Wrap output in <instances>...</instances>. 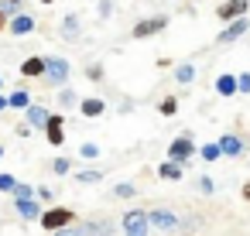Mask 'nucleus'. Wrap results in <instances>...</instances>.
Masks as SVG:
<instances>
[{
    "label": "nucleus",
    "instance_id": "obj_5",
    "mask_svg": "<svg viewBox=\"0 0 250 236\" xmlns=\"http://www.w3.org/2000/svg\"><path fill=\"white\" fill-rule=\"evenodd\" d=\"M69 72H72L69 62H65L62 55H52V59H48V69H45V79H48L52 86H62V82L69 79Z\"/></svg>",
    "mask_w": 250,
    "mask_h": 236
},
{
    "label": "nucleus",
    "instance_id": "obj_28",
    "mask_svg": "<svg viewBox=\"0 0 250 236\" xmlns=\"http://www.w3.org/2000/svg\"><path fill=\"white\" fill-rule=\"evenodd\" d=\"M69 168H72V161H69V157H55V164H52V171H55V175H69Z\"/></svg>",
    "mask_w": 250,
    "mask_h": 236
},
{
    "label": "nucleus",
    "instance_id": "obj_33",
    "mask_svg": "<svg viewBox=\"0 0 250 236\" xmlns=\"http://www.w3.org/2000/svg\"><path fill=\"white\" fill-rule=\"evenodd\" d=\"M96 154H100L96 144H86V147H83V157H96Z\"/></svg>",
    "mask_w": 250,
    "mask_h": 236
},
{
    "label": "nucleus",
    "instance_id": "obj_11",
    "mask_svg": "<svg viewBox=\"0 0 250 236\" xmlns=\"http://www.w3.org/2000/svg\"><path fill=\"white\" fill-rule=\"evenodd\" d=\"M45 69H48V59H38V55H31V59H24V65H21V76L35 79V76H45Z\"/></svg>",
    "mask_w": 250,
    "mask_h": 236
},
{
    "label": "nucleus",
    "instance_id": "obj_1",
    "mask_svg": "<svg viewBox=\"0 0 250 236\" xmlns=\"http://www.w3.org/2000/svg\"><path fill=\"white\" fill-rule=\"evenodd\" d=\"M120 229H124V236H147L151 233V216L144 209H127L124 219H120Z\"/></svg>",
    "mask_w": 250,
    "mask_h": 236
},
{
    "label": "nucleus",
    "instance_id": "obj_6",
    "mask_svg": "<svg viewBox=\"0 0 250 236\" xmlns=\"http://www.w3.org/2000/svg\"><path fill=\"white\" fill-rule=\"evenodd\" d=\"M247 11H250V4H247V0H226V4H223V7H219L216 14H219V21L233 24V21L247 18Z\"/></svg>",
    "mask_w": 250,
    "mask_h": 236
},
{
    "label": "nucleus",
    "instance_id": "obj_25",
    "mask_svg": "<svg viewBox=\"0 0 250 236\" xmlns=\"http://www.w3.org/2000/svg\"><path fill=\"white\" fill-rule=\"evenodd\" d=\"M28 198H35V188L18 181V188H14V202H28Z\"/></svg>",
    "mask_w": 250,
    "mask_h": 236
},
{
    "label": "nucleus",
    "instance_id": "obj_41",
    "mask_svg": "<svg viewBox=\"0 0 250 236\" xmlns=\"http://www.w3.org/2000/svg\"><path fill=\"white\" fill-rule=\"evenodd\" d=\"M42 4H52V0H42Z\"/></svg>",
    "mask_w": 250,
    "mask_h": 236
},
{
    "label": "nucleus",
    "instance_id": "obj_10",
    "mask_svg": "<svg viewBox=\"0 0 250 236\" xmlns=\"http://www.w3.org/2000/svg\"><path fill=\"white\" fill-rule=\"evenodd\" d=\"M219 147H223V157H240L243 154V140L236 134H223L219 137Z\"/></svg>",
    "mask_w": 250,
    "mask_h": 236
},
{
    "label": "nucleus",
    "instance_id": "obj_16",
    "mask_svg": "<svg viewBox=\"0 0 250 236\" xmlns=\"http://www.w3.org/2000/svg\"><path fill=\"white\" fill-rule=\"evenodd\" d=\"M14 205H18V212H21V216H24L28 222H31V219H42V216H45V212H42V205H38L35 198H28V202H14Z\"/></svg>",
    "mask_w": 250,
    "mask_h": 236
},
{
    "label": "nucleus",
    "instance_id": "obj_39",
    "mask_svg": "<svg viewBox=\"0 0 250 236\" xmlns=\"http://www.w3.org/2000/svg\"><path fill=\"white\" fill-rule=\"evenodd\" d=\"M0 157H4V147H0Z\"/></svg>",
    "mask_w": 250,
    "mask_h": 236
},
{
    "label": "nucleus",
    "instance_id": "obj_12",
    "mask_svg": "<svg viewBox=\"0 0 250 236\" xmlns=\"http://www.w3.org/2000/svg\"><path fill=\"white\" fill-rule=\"evenodd\" d=\"M35 31V18L31 14H18V18H11V35H31Z\"/></svg>",
    "mask_w": 250,
    "mask_h": 236
},
{
    "label": "nucleus",
    "instance_id": "obj_30",
    "mask_svg": "<svg viewBox=\"0 0 250 236\" xmlns=\"http://www.w3.org/2000/svg\"><path fill=\"white\" fill-rule=\"evenodd\" d=\"M59 103H62V106H76V93H72V89H62V93H59Z\"/></svg>",
    "mask_w": 250,
    "mask_h": 236
},
{
    "label": "nucleus",
    "instance_id": "obj_17",
    "mask_svg": "<svg viewBox=\"0 0 250 236\" xmlns=\"http://www.w3.org/2000/svg\"><path fill=\"white\" fill-rule=\"evenodd\" d=\"M158 175H161L165 181H178V178H182V164H178V161H165V164L158 168Z\"/></svg>",
    "mask_w": 250,
    "mask_h": 236
},
{
    "label": "nucleus",
    "instance_id": "obj_34",
    "mask_svg": "<svg viewBox=\"0 0 250 236\" xmlns=\"http://www.w3.org/2000/svg\"><path fill=\"white\" fill-rule=\"evenodd\" d=\"M38 198H42V202H52V188L42 185V188H38Z\"/></svg>",
    "mask_w": 250,
    "mask_h": 236
},
{
    "label": "nucleus",
    "instance_id": "obj_32",
    "mask_svg": "<svg viewBox=\"0 0 250 236\" xmlns=\"http://www.w3.org/2000/svg\"><path fill=\"white\" fill-rule=\"evenodd\" d=\"M236 79H240V93H250V72H240Z\"/></svg>",
    "mask_w": 250,
    "mask_h": 236
},
{
    "label": "nucleus",
    "instance_id": "obj_8",
    "mask_svg": "<svg viewBox=\"0 0 250 236\" xmlns=\"http://www.w3.org/2000/svg\"><path fill=\"white\" fill-rule=\"evenodd\" d=\"M168 24V18H147V21H141V24H134V38H147V35H154V31H161Z\"/></svg>",
    "mask_w": 250,
    "mask_h": 236
},
{
    "label": "nucleus",
    "instance_id": "obj_19",
    "mask_svg": "<svg viewBox=\"0 0 250 236\" xmlns=\"http://www.w3.org/2000/svg\"><path fill=\"white\" fill-rule=\"evenodd\" d=\"M11 106L28 113V110H31V93H28V89H18V93H11Z\"/></svg>",
    "mask_w": 250,
    "mask_h": 236
},
{
    "label": "nucleus",
    "instance_id": "obj_15",
    "mask_svg": "<svg viewBox=\"0 0 250 236\" xmlns=\"http://www.w3.org/2000/svg\"><path fill=\"white\" fill-rule=\"evenodd\" d=\"M79 110H83V117L93 120V117H103V113H106V103H103V99H83Z\"/></svg>",
    "mask_w": 250,
    "mask_h": 236
},
{
    "label": "nucleus",
    "instance_id": "obj_21",
    "mask_svg": "<svg viewBox=\"0 0 250 236\" xmlns=\"http://www.w3.org/2000/svg\"><path fill=\"white\" fill-rule=\"evenodd\" d=\"M0 11L7 18H18V14H24V0H0Z\"/></svg>",
    "mask_w": 250,
    "mask_h": 236
},
{
    "label": "nucleus",
    "instance_id": "obj_24",
    "mask_svg": "<svg viewBox=\"0 0 250 236\" xmlns=\"http://www.w3.org/2000/svg\"><path fill=\"white\" fill-rule=\"evenodd\" d=\"M76 178H79V181H83V185H96V181H100V178H103V171H96V168H89V171H79V175H76Z\"/></svg>",
    "mask_w": 250,
    "mask_h": 236
},
{
    "label": "nucleus",
    "instance_id": "obj_40",
    "mask_svg": "<svg viewBox=\"0 0 250 236\" xmlns=\"http://www.w3.org/2000/svg\"><path fill=\"white\" fill-rule=\"evenodd\" d=\"M0 86H4V76H0Z\"/></svg>",
    "mask_w": 250,
    "mask_h": 236
},
{
    "label": "nucleus",
    "instance_id": "obj_22",
    "mask_svg": "<svg viewBox=\"0 0 250 236\" xmlns=\"http://www.w3.org/2000/svg\"><path fill=\"white\" fill-rule=\"evenodd\" d=\"M175 79H178V82H192V79H195V65H192V62L178 65V69H175Z\"/></svg>",
    "mask_w": 250,
    "mask_h": 236
},
{
    "label": "nucleus",
    "instance_id": "obj_29",
    "mask_svg": "<svg viewBox=\"0 0 250 236\" xmlns=\"http://www.w3.org/2000/svg\"><path fill=\"white\" fill-rule=\"evenodd\" d=\"M18 188V178L14 175H0V192H14Z\"/></svg>",
    "mask_w": 250,
    "mask_h": 236
},
{
    "label": "nucleus",
    "instance_id": "obj_7",
    "mask_svg": "<svg viewBox=\"0 0 250 236\" xmlns=\"http://www.w3.org/2000/svg\"><path fill=\"white\" fill-rule=\"evenodd\" d=\"M247 28H250V21H247V18H240V21H233V24H226V28L219 31V38H216V41H223V45H229V41H236V38H243V35H247Z\"/></svg>",
    "mask_w": 250,
    "mask_h": 236
},
{
    "label": "nucleus",
    "instance_id": "obj_9",
    "mask_svg": "<svg viewBox=\"0 0 250 236\" xmlns=\"http://www.w3.org/2000/svg\"><path fill=\"white\" fill-rule=\"evenodd\" d=\"M62 123H65V117L52 113V120H48V127H45V134H48L52 147H62V140H65V134H62Z\"/></svg>",
    "mask_w": 250,
    "mask_h": 236
},
{
    "label": "nucleus",
    "instance_id": "obj_31",
    "mask_svg": "<svg viewBox=\"0 0 250 236\" xmlns=\"http://www.w3.org/2000/svg\"><path fill=\"white\" fill-rule=\"evenodd\" d=\"M175 110H178V103H175V99H171V96H168V99H165V103H161V113H165V117H171V113H175Z\"/></svg>",
    "mask_w": 250,
    "mask_h": 236
},
{
    "label": "nucleus",
    "instance_id": "obj_2",
    "mask_svg": "<svg viewBox=\"0 0 250 236\" xmlns=\"http://www.w3.org/2000/svg\"><path fill=\"white\" fill-rule=\"evenodd\" d=\"M72 222H76V212H72V209H62V205H59V209H48V212L42 216V226H45L48 233H59V229H65V226H72Z\"/></svg>",
    "mask_w": 250,
    "mask_h": 236
},
{
    "label": "nucleus",
    "instance_id": "obj_35",
    "mask_svg": "<svg viewBox=\"0 0 250 236\" xmlns=\"http://www.w3.org/2000/svg\"><path fill=\"white\" fill-rule=\"evenodd\" d=\"M100 14L106 18V14H113V4H110V0H103V4H100Z\"/></svg>",
    "mask_w": 250,
    "mask_h": 236
},
{
    "label": "nucleus",
    "instance_id": "obj_3",
    "mask_svg": "<svg viewBox=\"0 0 250 236\" xmlns=\"http://www.w3.org/2000/svg\"><path fill=\"white\" fill-rule=\"evenodd\" d=\"M192 154H195V140H192L188 134L175 137V140H171V147H168V161H178V164H185Z\"/></svg>",
    "mask_w": 250,
    "mask_h": 236
},
{
    "label": "nucleus",
    "instance_id": "obj_36",
    "mask_svg": "<svg viewBox=\"0 0 250 236\" xmlns=\"http://www.w3.org/2000/svg\"><path fill=\"white\" fill-rule=\"evenodd\" d=\"M199 188H202V192L209 195V192H212V178H202V181H199Z\"/></svg>",
    "mask_w": 250,
    "mask_h": 236
},
{
    "label": "nucleus",
    "instance_id": "obj_38",
    "mask_svg": "<svg viewBox=\"0 0 250 236\" xmlns=\"http://www.w3.org/2000/svg\"><path fill=\"white\" fill-rule=\"evenodd\" d=\"M4 18H7V14H4V11H0V28H4Z\"/></svg>",
    "mask_w": 250,
    "mask_h": 236
},
{
    "label": "nucleus",
    "instance_id": "obj_14",
    "mask_svg": "<svg viewBox=\"0 0 250 236\" xmlns=\"http://www.w3.org/2000/svg\"><path fill=\"white\" fill-rule=\"evenodd\" d=\"M216 93L219 96H236L240 93V79L236 76H219L216 79Z\"/></svg>",
    "mask_w": 250,
    "mask_h": 236
},
{
    "label": "nucleus",
    "instance_id": "obj_20",
    "mask_svg": "<svg viewBox=\"0 0 250 236\" xmlns=\"http://www.w3.org/2000/svg\"><path fill=\"white\" fill-rule=\"evenodd\" d=\"M86 229H89V236H110V233H113V222H110V219H96V222H89Z\"/></svg>",
    "mask_w": 250,
    "mask_h": 236
},
{
    "label": "nucleus",
    "instance_id": "obj_13",
    "mask_svg": "<svg viewBox=\"0 0 250 236\" xmlns=\"http://www.w3.org/2000/svg\"><path fill=\"white\" fill-rule=\"evenodd\" d=\"M24 120H28V127H42V130H45L48 120H52V113H48L45 106H31V110L24 113Z\"/></svg>",
    "mask_w": 250,
    "mask_h": 236
},
{
    "label": "nucleus",
    "instance_id": "obj_18",
    "mask_svg": "<svg viewBox=\"0 0 250 236\" xmlns=\"http://www.w3.org/2000/svg\"><path fill=\"white\" fill-rule=\"evenodd\" d=\"M79 31H83V24H79V18H76V14H69V18L62 21V35H65V38L72 41V38H79Z\"/></svg>",
    "mask_w": 250,
    "mask_h": 236
},
{
    "label": "nucleus",
    "instance_id": "obj_27",
    "mask_svg": "<svg viewBox=\"0 0 250 236\" xmlns=\"http://www.w3.org/2000/svg\"><path fill=\"white\" fill-rule=\"evenodd\" d=\"M113 195H117V198H134V185H130V181H120V185L113 188Z\"/></svg>",
    "mask_w": 250,
    "mask_h": 236
},
{
    "label": "nucleus",
    "instance_id": "obj_23",
    "mask_svg": "<svg viewBox=\"0 0 250 236\" xmlns=\"http://www.w3.org/2000/svg\"><path fill=\"white\" fill-rule=\"evenodd\" d=\"M202 161H216V157H223V147H219V140L216 144H202Z\"/></svg>",
    "mask_w": 250,
    "mask_h": 236
},
{
    "label": "nucleus",
    "instance_id": "obj_37",
    "mask_svg": "<svg viewBox=\"0 0 250 236\" xmlns=\"http://www.w3.org/2000/svg\"><path fill=\"white\" fill-rule=\"evenodd\" d=\"M7 106H11V96H0V113H4Z\"/></svg>",
    "mask_w": 250,
    "mask_h": 236
},
{
    "label": "nucleus",
    "instance_id": "obj_4",
    "mask_svg": "<svg viewBox=\"0 0 250 236\" xmlns=\"http://www.w3.org/2000/svg\"><path fill=\"white\" fill-rule=\"evenodd\" d=\"M151 229H161V233H171V229H182V219L171 212V209H151Z\"/></svg>",
    "mask_w": 250,
    "mask_h": 236
},
{
    "label": "nucleus",
    "instance_id": "obj_26",
    "mask_svg": "<svg viewBox=\"0 0 250 236\" xmlns=\"http://www.w3.org/2000/svg\"><path fill=\"white\" fill-rule=\"evenodd\" d=\"M52 236H89V229L72 222V226H65V229H59V233H52Z\"/></svg>",
    "mask_w": 250,
    "mask_h": 236
}]
</instances>
